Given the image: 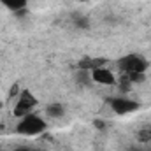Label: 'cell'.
<instances>
[{
	"instance_id": "cell-8",
	"label": "cell",
	"mask_w": 151,
	"mask_h": 151,
	"mask_svg": "<svg viewBox=\"0 0 151 151\" xmlns=\"http://www.w3.org/2000/svg\"><path fill=\"white\" fill-rule=\"evenodd\" d=\"M0 4H2V5H5L9 11L18 12V11H21V9H25V7H27L28 0H0Z\"/></svg>"
},
{
	"instance_id": "cell-4",
	"label": "cell",
	"mask_w": 151,
	"mask_h": 151,
	"mask_svg": "<svg viewBox=\"0 0 151 151\" xmlns=\"http://www.w3.org/2000/svg\"><path fill=\"white\" fill-rule=\"evenodd\" d=\"M109 106L116 114H130L134 111L139 109V104L135 100H130V99H123V97H118V99H111L109 100Z\"/></svg>"
},
{
	"instance_id": "cell-10",
	"label": "cell",
	"mask_w": 151,
	"mask_h": 151,
	"mask_svg": "<svg viewBox=\"0 0 151 151\" xmlns=\"http://www.w3.org/2000/svg\"><path fill=\"white\" fill-rule=\"evenodd\" d=\"M95 127L100 128V130H104V128H106V123H102V121H95Z\"/></svg>"
},
{
	"instance_id": "cell-3",
	"label": "cell",
	"mask_w": 151,
	"mask_h": 151,
	"mask_svg": "<svg viewBox=\"0 0 151 151\" xmlns=\"http://www.w3.org/2000/svg\"><path fill=\"white\" fill-rule=\"evenodd\" d=\"M37 104H39L37 97H34L28 90H23L21 95H19V99H18V102H16V106H14V111L12 113H14V116H18V118H23V116L32 113V109Z\"/></svg>"
},
{
	"instance_id": "cell-5",
	"label": "cell",
	"mask_w": 151,
	"mask_h": 151,
	"mask_svg": "<svg viewBox=\"0 0 151 151\" xmlns=\"http://www.w3.org/2000/svg\"><path fill=\"white\" fill-rule=\"evenodd\" d=\"M90 74H91V79H93L95 83H99V84H106V86L116 84V76H114L109 69H106V67L95 69V70H91Z\"/></svg>"
},
{
	"instance_id": "cell-7",
	"label": "cell",
	"mask_w": 151,
	"mask_h": 151,
	"mask_svg": "<svg viewBox=\"0 0 151 151\" xmlns=\"http://www.w3.org/2000/svg\"><path fill=\"white\" fill-rule=\"evenodd\" d=\"M135 139L141 144H151V125H142L135 132Z\"/></svg>"
},
{
	"instance_id": "cell-2",
	"label": "cell",
	"mask_w": 151,
	"mask_h": 151,
	"mask_svg": "<svg viewBox=\"0 0 151 151\" xmlns=\"http://www.w3.org/2000/svg\"><path fill=\"white\" fill-rule=\"evenodd\" d=\"M148 60L141 55H127L123 58L118 60V67L123 74H134V72H139V74H144L146 69H148Z\"/></svg>"
},
{
	"instance_id": "cell-6",
	"label": "cell",
	"mask_w": 151,
	"mask_h": 151,
	"mask_svg": "<svg viewBox=\"0 0 151 151\" xmlns=\"http://www.w3.org/2000/svg\"><path fill=\"white\" fill-rule=\"evenodd\" d=\"M106 58H93V56H84L77 62V69L79 70H95V69H100V67H106Z\"/></svg>"
},
{
	"instance_id": "cell-11",
	"label": "cell",
	"mask_w": 151,
	"mask_h": 151,
	"mask_svg": "<svg viewBox=\"0 0 151 151\" xmlns=\"http://www.w3.org/2000/svg\"><path fill=\"white\" fill-rule=\"evenodd\" d=\"M16 151H40V150H30V148H19V150Z\"/></svg>"
},
{
	"instance_id": "cell-12",
	"label": "cell",
	"mask_w": 151,
	"mask_h": 151,
	"mask_svg": "<svg viewBox=\"0 0 151 151\" xmlns=\"http://www.w3.org/2000/svg\"><path fill=\"white\" fill-rule=\"evenodd\" d=\"M81 2H88V0H81Z\"/></svg>"
},
{
	"instance_id": "cell-1",
	"label": "cell",
	"mask_w": 151,
	"mask_h": 151,
	"mask_svg": "<svg viewBox=\"0 0 151 151\" xmlns=\"http://www.w3.org/2000/svg\"><path fill=\"white\" fill-rule=\"evenodd\" d=\"M46 121L37 116V114H27V116H23V119L18 123V127H16V132L18 134H21V135H39V134H42L44 130H46Z\"/></svg>"
},
{
	"instance_id": "cell-9",
	"label": "cell",
	"mask_w": 151,
	"mask_h": 151,
	"mask_svg": "<svg viewBox=\"0 0 151 151\" xmlns=\"http://www.w3.org/2000/svg\"><path fill=\"white\" fill-rule=\"evenodd\" d=\"M63 113H65V109L62 107V104H49L46 107V114L49 118H62Z\"/></svg>"
}]
</instances>
